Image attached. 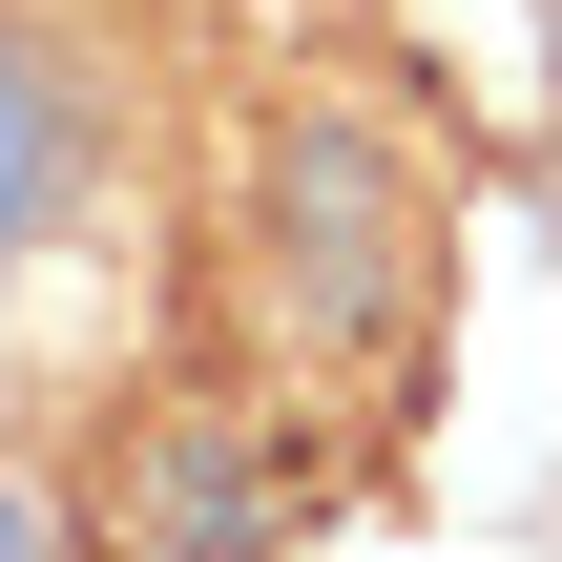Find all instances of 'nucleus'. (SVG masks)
<instances>
[{
  "mask_svg": "<svg viewBox=\"0 0 562 562\" xmlns=\"http://www.w3.org/2000/svg\"><path fill=\"white\" fill-rule=\"evenodd\" d=\"M250 229H271V313H292L313 355H396L417 292H438V209H417V167H396L355 104H292V125H271Z\"/></svg>",
  "mask_w": 562,
  "mask_h": 562,
  "instance_id": "obj_1",
  "label": "nucleus"
},
{
  "mask_svg": "<svg viewBox=\"0 0 562 562\" xmlns=\"http://www.w3.org/2000/svg\"><path fill=\"white\" fill-rule=\"evenodd\" d=\"M83 146H104V83H83V42L42 21V0H0V271L83 209Z\"/></svg>",
  "mask_w": 562,
  "mask_h": 562,
  "instance_id": "obj_2",
  "label": "nucleus"
},
{
  "mask_svg": "<svg viewBox=\"0 0 562 562\" xmlns=\"http://www.w3.org/2000/svg\"><path fill=\"white\" fill-rule=\"evenodd\" d=\"M542 63H562V0H542Z\"/></svg>",
  "mask_w": 562,
  "mask_h": 562,
  "instance_id": "obj_3",
  "label": "nucleus"
}]
</instances>
